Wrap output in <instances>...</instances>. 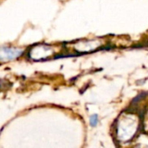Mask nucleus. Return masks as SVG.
Returning a JSON list of instances; mask_svg holds the SVG:
<instances>
[{
    "label": "nucleus",
    "mask_w": 148,
    "mask_h": 148,
    "mask_svg": "<svg viewBox=\"0 0 148 148\" xmlns=\"http://www.w3.org/2000/svg\"><path fill=\"white\" fill-rule=\"evenodd\" d=\"M23 54V50L12 47H0V62H10L17 59Z\"/></svg>",
    "instance_id": "nucleus-1"
},
{
    "label": "nucleus",
    "mask_w": 148,
    "mask_h": 148,
    "mask_svg": "<svg viewBox=\"0 0 148 148\" xmlns=\"http://www.w3.org/2000/svg\"><path fill=\"white\" fill-rule=\"evenodd\" d=\"M99 123V118H98V115L97 114H93L90 116L89 118V125L92 127H95Z\"/></svg>",
    "instance_id": "nucleus-2"
}]
</instances>
